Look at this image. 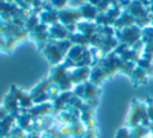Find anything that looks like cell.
Returning a JSON list of instances; mask_svg holds the SVG:
<instances>
[{
    "label": "cell",
    "instance_id": "1",
    "mask_svg": "<svg viewBox=\"0 0 153 138\" xmlns=\"http://www.w3.org/2000/svg\"><path fill=\"white\" fill-rule=\"evenodd\" d=\"M72 43L70 40L56 41L49 40V42L45 45L42 52L45 55L46 59L53 65H60L64 62L69 49L71 48Z\"/></svg>",
    "mask_w": 153,
    "mask_h": 138
},
{
    "label": "cell",
    "instance_id": "2",
    "mask_svg": "<svg viewBox=\"0 0 153 138\" xmlns=\"http://www.w3.org/2000/svg\"><path fill=\"white\" fill-rule=\"evenodd\" d=\"M150 125L151 123L148 116L147 105L137 100L136 98H133L127 119H126V127L129 129H133L138 125H145L149 128Z\"/></svg>",
    "mask_w": 153,
    "mask_h": 138
},
{
    "label": "cell",
    "instance_id": "3",
    "mask_svg": "<svg viewBox=\"0 0 153 138\" xmlns=\"http://www.w3.org/2000/svg\"><path fill=\"white\" fill-rule=\"evenodd\" d=\"M115 38L119 43L133 47L142 41V28L133 24L121 30H115Z\"/></svg>",
    "mask_w": 153,
    "mask_h": 138
},
{
    "label": "cell",
    "instance_id": "4",
    "mask_svg": "<svg viewBox=\"0 0 153 138\" xmlns=\"http://www.w3.org/2000/svg\"><path fill=\"white\" fill-rule=\"evenodd\" d=\"M82 20L79 9H66L59 12V22L63 24L70 34H74L76 30V24Z\"/></svg>",
    "mask_w": 153,
    "mask_h": 138
},
{
    "label": "cell",
    "instance_id": "5",
    "mask_svg": "<svg viewBox=\"0 0 153 138\" xmlns=\"http://www.w3.org/2000/svg\"><path fill=\"white\" fill-rule=\"evenodd\" d=\"M10 93L17 100L20 108H24L28 110V109H30L34 106V102H33V98H32V96H30V94L22 91L21 89L17 88L16 86H12L11 92H10Z\"/></svg>",
    "mask_w": 153,
    "mask_h": 138
},
{
    "label": "cell",
    "instance_id": "6",
    "mask_svg": "<svg viewBox=\"0 0 153 138\" xmlns=\"http://www.w3.org/2000/svg\"><path fill=\"white\" fill-rule=\"evenodd\" d=\"M79 11H80V14H81L82 20H86V21L96 22L97 18H98V16H99L98 9L88 2L82 4L81 7H79Z\"/></svg>",
    "mask_w": 153,
    "mask_h": 138
},
{
    "label": "cell",
    "instance_id": "7",
    "mask_svg": "<svg viewBox=\"0 0 153 138\" xmlns=\"http://www.w3.org/2000/svg\"><path fill=\"white\" fill-rule=\"evenodd\" d=\"M147 77H148V73L140 67H135L133 73L131 75L132 84L134 87H138L140 85H144L147 83Z\"/></svg>",
    "mask_w": 153,
    "mask_h": 138
},
{
    "label": "cell",
    "instance_id": "8",
    "mask_svg": "<svg viewBox=\"0 0 153 138\" xmlns=\"http://www.w3.org/2000/svg\"><path fill=\"white\" fill-rule=\"evenodd\" d=\"M68 1H69V0H51L48 3L51 7V9L60 12V11H62V10L67 7L66 5H67Z\"/></svg>",
    "mask_w": 153,
    "mask_h": 138
},
{
    "label": "cell",
    "instance_id": "9",
    "mask_svg": "<svg viewBox=\"0 0 153 138\" xmlns=\"http://www.w3.org/2000/svg\"><path fill=\"white\" fill-rule=\"evenodd\" d=\"M147 111H148V116L150 119V123H153V100L151 97H147L146 100Z\"/></svg>",
    "mask_w": 153,
    "mask_h": 138
},
{
    "label": "cell",
    "instance_id": "10",
    "mask_svg": "<svg viewBox=\"0 0 153 138\" xmlns=\"http://www.w3.org/2000/svg\"><path fill=\"white\" fill-rule=\"evenodd\" d=\"M140 1L143 3V5H144L145 7H150L151 5L153 4V0H140Z\"/></svg>",
    "mask_w": 153,
    "mask_h": 138
},
{
    "label": "cell",
    "instance_id": "11",
    "mask_svg": "<svg viewBox=\"0 0 153 138\" xmlns=\"http://www.w3.org/2000/svg\"><path fill=\"white\" fill-rule=\"evenodd\" d=\"M39 138H56L53 134L48 133V132H44V133L40 134V137Z\"/></svg>",
    "mask_w": 153,
    "mask_h": 138
},
{
    "label": "cell",
    "instance_id": "12",
    "mask_svg": "<svg viewBox=\"0 0 153 138\" xmlns=\"http://www.w3.org/2000/svg\"><path fill=\"white\" fill-rule=\"evenodd\" d=\"M86 2L90 3V4L94 5V7H98L99 4H100V2H101V0H86Z\"/></svg>",
    "mask_w": 153,
    "mask_h": 138
},
{
    "label": "cell",
    "instance_id": "13",
    "mask_svg": "<svg viewBox=\"0 0 153 138\" xmlns=\"http://www.w3.org/2000/svg\"><path fill=\"white\" fill-rule=\"evenodd\" d=\"M119 1H120V0H114V5H117ZM128 1H133V0H128Z\"/></svg>",
    "mask_w": 153,
    "mask_h": 138
},
{
    "label": "cell",
    "instance_id": "14",
    "mask_svg": "<svg viewBox=\"0 0 153 138\" xmlns=\"http://www.w3.org/2000/svg\"><path fill=\"white\" fill-rule=\"evenodd\" d=\"M152 64H153V58H152Z\"/></svg>",
    "mask_w": 153,
    "mask_h": 138
},
{
    "label": "cell",
    "instance_id": "15",
    "mask_svg": "<svg viewBox=\"0 0 153 138\" xmlns=\"http://www.w3.org/2000/svg\"><path fill=\"white\" fill-rule=\"evenodd\" d=\"M67 138H70V137H67Z\"/></svg>",
    "mask_w": 153,
    "mask_h": 138
}]
</instances>
